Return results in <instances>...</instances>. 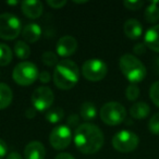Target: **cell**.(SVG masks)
<instances>
[{
  "label": "cell",
  "mask_w": 159,
  "mask_h": 159,
  "mask_svg": "<svg viewBox=\"0 0 159 159\" xmlns=\"http://www.w3.org/2000/svg\"><path fill=\"white\" fill-rule=\"evenodd\" d=\"M73 141L76 148L85 155L99 152L105 143L102 130L93 123H82L76 128Z\"/></svg>",
  "instance_id": "cell-1"
},
{
  "label": "cell",
  "mask_w": 159,
  "mask_h": 159,
  "mask_svg": "<svg viewBox=\"0 0 159 159\" xmlns=\"http://www.w3.org/2000/svg\"><path fill=\"white\" fill-rule=\"evenodd\" d=\"M53 83L60 89H71L77 84L80 79V69L72 60L64 59L59 61L53 71Z\"/></svg>",
  "instance_id": "cell-2"
},
{
  "label": "cell",
  "mask_w": 159,
  "mask_h": 159,
  "mask_svg": "<svg viewBox=\"0 0 159 159\" xmlns=\"http://www.w3.org/2000/svg\"><path fill=\"white\" fill-rule=\"evenodd\" d=\"M119 66L122 74L130 81L131 84L142 82L146 76L145 66L139 58L130 53H125L120 58Z\"/></svg>",
  "instance_id": "cell-3"
},
{
  "label": "cell",
  "mask_w": 159,
  "mask_h": 159,
  "mask_svg": "<svg viewBox=\"0 0 159 159\" xmlns=\"http://www.w3.org/2000/svg\"><path fill=\"white\" fill-rule=\"evenodd\" d=\"M39 76V72L33 62L22 61L16 66L12 72V79L21 86H30L34 84Z\"/></svg>",
  "instance_id": "cell-4"
},
{
  "label": "cell",
  "mask_w": 159,
  "mask_h": 159,
  "mask_svg": "<svg viewBox=\"0 0 159 159\" xmlns=\"http://www.w3.org/2000/svg\"><path fill=\"white\" fill-rule=\"evenodd\" d=\"M99 116L102 121L107 125H119L125 120L126 109L120 102H109L100 108Z\"/></svg>",
  "instance_id": "cell-5"
},
{
  "label": "cell",
  "mask_w": 159,
  "mask_h": 159,
  "mask_svg": "<svg viewBox=\"0 0 159 159\" xmlns=\"http://www.w3.org/2000/svg\"><path fill=\"white\" fill-rule=\"evenodd\" d=\"M22 32V23L20 19L12 13L0 14V38L5 40H13Z\"/></svg>",
  "instance_id": "cell-6"
},
{
  "label": "cell",
  "mask_w": 159,
  "mask_h": 159,
  "mask_svg": "<svg viewBox=\"0 0 159 159\" xmlns=\"http://www.w3.org/2000/svg\"><path fill=\"white\" fill-rule=\"evenodd\" d=\"M139 139L135 133L128 130H122L116 133L112 137V146L120 152H131L139 146Z\"/></svg>",
  "instance_id": "cell-7"
},
{
  "label": "cell",
  "mask_w": 159,
  "mask_h": 159,
  "mask_svg": "<svg viewBox=\"0 0 159 159\" xmlns=\"http://www.w3.org/2000/svg\"><path fill=\"white\" fill-rule=\"evenodd\" d=\"M108 72L107 64L100 59H89L83 63L82 74L87 81L98 82L105 79Z\"/></svg>",
  "instance_id": "cell-8"
},
{
  "label": "cell",
  "mask_w": 159,
  "mask_h": 159,
  "mask_svg": "<svg viewBox=\"0 0 159 159\" xmlns=\"http://www.w3.org/2000/svg\"><path fill=\"white\" fill-rule=\"evenodd\" d=\"M32 105L36 111H48L52 106L55 96L48 86H39L32 94Z\"/></svg>",
  "instance_id": "cell-9"
},
{
  "label": "cell",
  "mask_w": 159,
  "mask_h": 159,
  "mask_svg": "<svg viewBox=\"0 0 159 159\" xmlns=\"http://www.w3.org/2000/svg\"><path fill=\"white\" fill-rule=\"evenodd\" d=\"M72 141V132L71 129L66 124L57 125L49 135V143L55 149H66Z\"/></svg>",
  "instance_id": "cell-10"
},
{
  "label": "cell",
  "mask_w": 159,
  "mask_h": 159,
  "mask_svg": "<svg viewBox=\"0 0 159 159\" xmlns=\"http://www.w3.org/2000/svg\"><path fill=\"white\" fill-rule=\"evenodd\" d=\"M58 56L60 57H70L74 55L77 50V40L71 35H64L58 40L57 46H56Z\"/></svg>",
  "instance_id": "cell-11"
},
{
  "label": "cell",
  "mask_w": 159,
  "mask_h": 159,
  "mask_svg": "<svg viewBox=\"0 0 159 159\" xmlns=\"http://www.w3.org/2000/svg\"><path fill=\"white\" fill-rule=\"evenodd\" d=\"M21 10L25 16L32 20H36L44 12V6L43 2L38 0H27L21 2Z\"/></svg>",
  "instance_id": "cell-12"
},
{
  "label": "cell",
  "mask_w": 159,
  "mask_h": 159,
  "mask_svg": "<svg viewBox=\"0 0 159 159\" xmlns=\"http://www.w3.org/2000/svg\"><path fill=\"white\" fill-rule=\"evenodd\" d=\"M46 149L45 146L38 141H32L24 148L25 159H45Z\"/></svg>",
  "instance_id": "cell-13"
},
{
  "label": "cell",
  "mask_w": 159,
  "mask_h": 159,
  "mask_svg": "<svg viewBox=\"0 0 159 159\" xmlns=\"http://www.w3.org/2000/svg\"><path fill=\"white\" fill-rule=\"evenodd\" d=\"M144 44L155 52H159V24L149 27L144 36Z\"/></svg>",
  "instance_id": "cell-14"
},
{
  "label": "cell",
  "mask_w": 159,
  "mask_h": 159,
  "mask_svg": "<svg viewBox=\"0 0 159 159\" xmlns=\"http://www.w3.org/2000/svg\"><path fill=\"white\" fill-rule=\"evenodd\" d=\"M123 32L130 39H137L143 34V26L135 19H130L123 25Z\"/></svg>",
  "instance_id": "cell-15"
},
{
  "label": "cell",
  "mask_w": 159,
  "mask_h": 159,
  "mask_svg": "<svg viewBox=\"0 0 159 159\" xmlns=\"http://www.w3.org/2000/svg\"><path fill=\"white\" fill-rule=\"evenodd\" d=\"M42 36V29L37 23H29L22 30V37L26 43H36Z\"/></svg>",
  "instance_id": "cell-16"
},
{
  "label": "cell",
  "mask_w": 159,
  "mask_h": 159,
  "mask_svg": "<svg viewBox=\"0 0 159 159\" xmlns=\"http://www.w3.org/2000/svg\"><path fill=\"white\" fill-rule=\"evenodd\" d=\"M13 99V93L9 85L0 83V110L6 109L11 105Z\"/></svg>",
  "instance_id": "cell-17"
},
{
  "label": "cell",
  "mask_w": 159,
  "mask_h": 159,
  "mask_svg": "<svg viewBox=\"0 0 159 159\" xmlns=\"http://www.w3.org/2000/svg\"><path fill=\"white\" fill-rule=\"evenodd\" d=\"M80 115L84 121H86V123L94 120L97 116V108H96L95 104L91 102H83L81 108H80Z\"/></svg>",
  "instance_id": "cell-18"
},
{
  "label": "cell",
  "mask_w": 159,
  "mask_h": 159,
  "mask_svg": "<svg viewBox=\"0 0 159 159\" xmlns=\"http://www.w3.org/2000/svg\"><path fill=\"white\" fill-rule=\"evenodd\" d=\"M150 108L146 102H139L134 104L130 108V115L132 116L134 119H145L148 115H149Z\"/></svg>",
  "instance_id": "cell-19"
},
{
  "label": "cell",
  "mask_w": 159,
  "mask_h": 159,
  "mask_svg": "<svg viewBox=\"0 0 159 159\" xmlns=\"http://www.w3.org/2000/svg\"><path fill=\"white\" fill-rule=\"evenodd\" d=\"M13 52L16 53V56L21 60H26L27 58L31 56V48L30 46L23 40H18L14 44L13 47Z\"/></svg>",
  "instance_id": "cell-20"
},
{
  "label": "cell",
  "mask_w": 159,
  "mask_h": 159,
  "mask_svg": "<svg viewBox=\"0 0 159 159\" xmlns=\"http://www.w3.org/2000/svg\"><path fill=\"white\" fill-rule=\"evenodd\" d=\"M13 52L7 44L0 43V66H6L11 63Z\"/></svg>",
  "instance_id": "cell-21"
},
{
  "label": "cell",
  "mask_w": 159,
  "mask_h": 159,
  "mask_svg": "<svg viewBox=\"0 0 159 159\" xmlns=\"http://www.w3.org/2000/svg\"><path fill=\"white\" fill-rule=\"evenodd\" d=\"M63 117H64V111L60 107H55V108L49 109L46 112V115H45L46 120L51 124H56L58 122H60L63 119Z\"/></svg>",
  "instance_id": "cell-22"
},
{
  "label": "cell",
  "mask_w": 159,
  "mask_h": 159,
  "mask_svg": "<svg viewBox=\"0 0 159 159\" xmlns=\"http://www.w3.org/2000/svg\"><path fill=\"white\" fill-rule=\"evenodd\" d=\"M145 20L148 23H156L159 21V8L157 2H152L145 10Z\"/></svg>",
  "instance_id": "cell-23"
},
{
  "label": "cell",
  "mask_w": 159,
  "mask_h": 159,
  "mask_svg": "<svg viewBox=\"0 0 159 159\" xmlns=\"http://www.w3.org/2000/svg\"><path fill=\"white\" fill-rule=\"evenodd\" d=\"M42 61L47 66H57V64L59 63L58 56L52 51H45L42 56Z\"/></svg>",
  "instance_id": "cell-24"
},
{
  "label": "cell",
  "mask_w": 159,
  "mask_h": 159,
  "mask_svg": "<svg viewBox=\"0 0 159 159\" xmlns=\"http://www.w3.org/2000/svg\"><path fill=\"white\" fill-rule=\"evenodd\" d=\"M125 96L131 102H134L139 98V89L136 84H130L128 87H126L125 91Z\"/></svg>",
  "instance_id": "cell-25"
},
{
  "label": "cell",
  "mask_w": 159,
  "mask_h": 159,
  "mask_svg": "<svg viewBox=\"0 0 159 159\" xmlns=\"http://www.w3.org/2000/svg\"><path fill=\"white\" fill-rule=\"evenodd\" d=\"M148 130L152 134L159 135V112L155 113L148 122Z\"/></svg>",
  "instance_id": "cell-26"
},
{
  "label": "cell",
  "mask_w": 159,
  "mask_h": 159,
  "mask_svg": "<svg viewBox=\"0 0 159 159\" xmlns=\"http://www.w3.org/2000/svg\"><path fill=\"white\" fill-rule=\"evenodd\" d=\"M149 97L152 102L159 108V81L155 82L149 89Z\"/></svg>",
  "instance_id": "cell-27"
},
{
  "label": "cell",
  "mask_w": 159,
  "mask_h": 159,
  "mask_svg": "<svg viewBox=\"0 0 159 159\" xmlns=\"http://www.w3.org/2000/svg\"><path fill=\"white\" fill-rule=\"evenodd\" d=\"M123 6L129 10H139L144 6V2L143 1H139V0H134V1L126 0V1L123 2Z\"/></svg>",
  "instance_id": "cell-28"
},
{
  "label": "cell",
  "mask_w": 159,
  "mask_h": 159,
  "mask_svg": "<svg viewBox=\"0 0 159 159\" xmlns=\"http://www.w3.org/2000/svg\"><path fill=\"white\" fill-rule=\"evenodd\" d=\"M66 125L70 128V126H79L80 125V117L77 113H71L70 116L66 119Z\"/></svg>",
  "instance_id": "cell-29"
},
{
  "label": "cell",
  "mask_w": 159,
  "mask_h": 159,
  "mask_svg": "<svg viewBox=\"0 0 159 159\" xmlns=\"http://www.w3.org/2000/svg\"><path fill=\"white\" fill-rule=\"evenodd\" d=\"M47 3L52 9H61L66 5V1L64 0H47Z\"/></svg>",
  "instance_id": "cell-30"
},
{
  "label": "cell",
  "mask_w": 159,
  "mask_h": 159,
  "mask_svg": "<svg viewBox=\"0 0 159 159\" xmlns=\"http://www.w3.org/2000/svg\"><path fill=\"white\" fill-rule=\"evenodd\" d=\"M8 146L2 139H0V159H3L8 156Z\"/></svg>",
  "instance_id": "cell-31"
},
{
  "label": "cell",
  "mask_w": 159,
  "mask_h": 159,
  "mask_svg": "<svg viewBox=\"0 0 159 159\" xmlns=\"http://www.w3.org/2000/svg\"><path fill=\"white\" fill-rule=\"evenodd\" d=\"M38 79H39V81L42 83H49L51 80V75L50 73L48 72V71H43V72L39 73V76H38Z\"/></svg>",
  "instance_id": "cell-32"
},
{
  "label": "cell",
  "mask_w": 159,
  "mask_h": 159,
  "mask_svg": "<svg viewBox=\"0 0 159 159\" xmlns=\"http://www.w3.org/2000/svg\"><path fill=\"white\" fill-rule=\"evenodd\" d=\"M146 50V45L143 44V43H139V44H136L134 47H133V51H134L136 55H143Z\"/></svg>",
  "instance_id": "cell-33"
},
{
  "label": "cell",
  "mask_w": 159,
  "mask_h": 159,
  "mask_svg": "<svg viewBox=\"0 0 159 159\" xmlns=\"http://www.w3.org/2000/svg\"><path fill=\"white\" fill-rule=\"evenodd\" d=\"M35 116H36L35 108L31 107V108H27L26 109V111H25V117H26L27 119H33V118H35Z\"/></svg>",
  "instance_id": "cell-34"
},
{
  "label": "cell",
  "mask_w": 159,
  "mask_h": 159,
  "mask_svg": "<svg viewBox=\"0 0 159 159\" xmlns=\"http://www.w3.org/2000/svg\"><path fill=\"white\" fill-rule=\"evenodd\" d=\"M55 159H75V158L71 154H69V152H60L59 155L56 156Z\"/></svg>",
  "instance_id": "cell-35"
},
{
  "label": "cell",
  "mask_w": 159,
  "mask_h": 159,
  "mask_svg": "<svg viewBox=\"0 0 159 159\" xmlns=\"http://www.w3.org/2000/svg\"><path fill=\"white\" fill-rule=\"evenodd\" d=\"M6 159H24L22 156H21L19 152H12L6 157Z\"/></svg>",
  "instance_id": "cell-36"
},
{
  "label": "cell",
  "mask_w": 159,
  "mask_h": 159,
  "mask_svg": "<svg viewBox=\"0 0 159 159\" xmlns=\"http://www.w3.org/2000/svg\"><path fill=\"white\" fill-rule=\"evenodd\" d=\"M155 70L159 73V58L156 59V61H155Z\"/></svg>",
  "instance_id": "cell-37"
},
{
  "label": "cell",
  "mask_w": 159,
  "mask_h": 159,
  "mask_svg": "<svg viewBox=\"0 0 159 159\" xmlns=\"http://www.w3.org/2000/svg\"><path fill=\"white\" fill-rule=\"evenodd\" d=\"M8 5H18V1H16H16H8Z\"/></svg>",
  "instance_id": "cell-38"
},
{
  "label": "cell",
  "mask_w": 159,
  "mask_h": 159,
  "mask_svg": "<svg viewBox=\"0 0 159 159\" xmlns=\"http://www.w3.org/2000/svg\"><path fill=\"white\" fill-rule=\"evenodd\" d=\"M74 3H86V1H74Z\"/></svg>",
  "instance_id": "cell-39"
}]
</instances>
